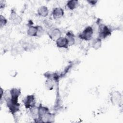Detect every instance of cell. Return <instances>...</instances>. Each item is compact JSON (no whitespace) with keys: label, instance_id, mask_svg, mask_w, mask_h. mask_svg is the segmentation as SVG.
I'll list each match as a JSON object with an SVG mask.
<instances>
[{"label":"cell","instance_id":"9a60e30c","mask_svg":"<svg viewBox=\"0 0 123 123\" xmlns=\"http://www.w3.org/2000/svg\"><path fill=\"white\" fill-rule=\"evenodd\" d=\"M66 39L68 42V46H71L74 44L75 42V38L74 34L71 32H68L66 34Z\"/></svg>","mask_w":123,"mask_h":123},{"label":"cell","instance_id":"6da1fadb","mask_svg":"<svg viewBox=\"0 0 123 123\" xmlns=\"http://www.w3.org/2000/svg\"><path fill=\"white\" fill-rule=\"evenodd\" d=\"M98 38L100 39H104L109 36L111 35V32L109 28L104 24H100L98 27Z\"/></svg>","mask_w":123,"mask_h":123},{"label":"cell","instance_id":"d6986e66","mask_svg":"<svg viewBox=\"0 0 123 123\" xmlns=\"http://www.w3.org/2000/svg\"><path fill=\"white\" fill-rule=\"evenodd\" d=\"M45 86L49 90H51L53 88L54 86V83L53 81V80L48 78L47 80L45 82Z\"/></svg>","mask_w":123,"mask_h":123},{"label":"cell","instance_id":"7c38bea8","mask_svg":"<svg viewBox=\"0 0 123 123\" xmlns=\"http://www.w3.org/2000/svg\"><path fill=\"white\" fill-rule=\"evenodd\" d=\"M37 13L39 16L46 17L49 14V10L45 6H41L37 10Z\"/></svg>","mask_w":123,"mask_h":123},{"label":"cell","instance_id":"4fadbf2b","mask_svg":"<svg viewBox=\"0 0 123 123\" xmlns=\"http://www.w3.org/2000/svg\"><path fill=\"white\" fill-rule=\"evenodd\" d=\"M37 30H38V26H32L31 25L29 27V28L27 30V33L28 36L31 37L37 36Z\"/></svg>","mask_w":123,"mask_h":123},{"label":"cell","instance_id":"e0dca14e","mask_svg":"<svg viewBox=\"0 0 123 123\" xmlns=\"http://www.w3.org/2000/svg\"><path fill=\"white\" fill-rule=\"evenodd\" d=\"M30 113L34 120L38 119V107L35 106L30 109Z\"/></svg>","mask_w":123,"mask_h":123},{"label":"cell","instance_id":"30bf717a","mask_svg":"<svg viewBox=\"0 0 123 123\" xmlns=\"http://www.w3.org/2000/svg\"><path fill=\"white\" fill-rule=\"evenodd\" d=\"M64 14L63 10L60 7L55 8L52 11V15L54 19H59Z\"/></svg>","mask_w":123,"mask_h":123},{"label":"cell","instance_id":"ac0fdd59","mask_svg":"<svg viewBox=\"0 0 123 123\" xmlns=\"http://www.w3.org/2000/svg\"><path fill=\"white\" fill-rule=\"evenodd\" d=\"M92 46L94 49H98L101 47V39L98 37L96 38L92 42Z\"/></svg>","mask_w":123,"mask_h":123},{"label":"cell","instance_id":"8992f818","mask_svg":"<svg viewBox=\"0 0 123 123\" xmlns=\"http://www.w3.org/2000/svg\"><path fill=\"white\" fill-rule=\"evenodd\" d=\"M7 102V105L9 108L10 111L14 114L19 110L20 104L19 103H14L12 102L10 100H8Z\"/></svg>","mask_w":123,"mask_h":123},{"label":"cell","instance_id":"5b68a950","mask_svg":"<svg viewBox=\"0 0 123 123\" xmlns=\"http://www.w3.org/2000/svg\"><path fill=\"white\" fill-rule=\"evenodd\" d=\"M11 98L10 100L14 103H18V97L21 94V90L19 88H13L10 90Z\"/></svg>","mask_w":123,"mask_h":123},{"label":"cell","instance_id":"44dd1931","mask_svg":"<svg viewBox=\"0 0 123 123\" xmlns=\"http://www.w3.org/2000/svg\"><path fill=\"white\" fill-rule=\"evenodd\" d=\"M44 32V30L43 28L40 26H38V30H37V36H41L43 35Z\"/></svg>","mask_w":123,"mask_h":123},{"label":"cell","instance_id":"7a4b0ae2","mask_svg":"<svg viewBox=\"0 0 123 123\" xmlns=\"http://www.w3.org/2000/svg\"><path fill=\"white\" fill-rule=\"evenodd\" d=\"M94 30L92 27L90 26H87L83 32L79 34V37L81 39L88 41L91 39Z\"/></svg>","mask_w":123,"mask_h":123},{"label":"cell","instance_id":"3957f363","mask_svg":"<svg viewBox=\"0 0 123 123\" xmlns=\"http://www.w3.org/2000/svg\"><path fill=\"white\" fill-rule=\"evenodd\" d=\"M25 106L27 109H31L35 106L36 99L34 95L27 96L23 100Z\"/></svg>","mask_w":123,"mask_h":123},{"label":"cell","instance_id":"7402d4cb","mask_svg":"<svg viewBox=\"0 0 123 123\" xmlns=\"http://www.w3.org/2000/svg\"><path fill=\"white\" fill-rule=\"evenodd\" d=\"M91 5H95L97 2V0H88L87 1Z\"/></svg>","mask_w":123,"mask_h":123},{"label":"cell","instance_id":"8fae6325","mask_svg":"<svg viewBox=\"0 0 123 123\" xmlns=\"http://www.w3.org/2000/svg\"><path fill=\"white\" fill-rule=\"evenodd\" d=\"M54 119V114L48 112L41 119V121L43 122H52Z\"/></svg>","mask_w":123,"mask_h":123},{"label":"cell","instance_id":"9c48e42d","mask_svg":"<svg viewBox=\"0 0 123 123\" xmlns=\"http://www.w3.org/2000/svg\"><path fill=\"white\" fill-rule=\"evenodd\" d=\"M10 19L13 23L15 25L19 24L22 21L21 17L16 13L14 10H11Z\"/></svg>","mask_w":123,"mask_h":123},{"label":"cell","instance_id":"ffe728a7","mask_svg":"<svg viewBox=\"0 0 123 123\" xmlns=\"http://www.w3.org/2000/svg\"><path fill=\"white\" fill-rule=\"evenodd\" d=\"M7 21L6 19L2 15H0V26L1 27H2L3 26H4L7 24Z\"/></svg>","mask_w":123,"mask_h":123},{"label":"cell","instance_id":"5bb4252c","mask_svg":"<svg viewBox=\"0 0 123 123\" xmlns=\"http://www.w3.org/2000/svg\"><path fill=\"white\" fill-rule=\"evenodd\" d=\"M38 116L39 118L38 119L41 120V118L48 112H49V109L46 107L40 105L38 107Z\"/></svg>","mask_w":123,"mask_h":123},{"label":"cell","instance_id":"ba28073f","mask_svg":"<svg viewBox=\"0 0 123 123\" xmlns=\"http://www.w3.org/2000/svg\"><path fill=\"white\" fill-rule=\"evenodd\" d=\"M56 43L57 47L60 48H67L68 46V42L66 37H59L56 41Z\"/></svg>","mask_w":123,"mask_h":123},{"label":"cell","instance_id":"52a82bcc","mask_svg":"<svg viewBox=\"0 0 123 123\" xmlns=\"http://www.w3.org/2000/svg\"><path fill=\"white\" fill-rule=\"evenodd\" d=\"M48 34L51 39L56 41L61 37V32L58 28H53L49 32Z\"/></svg>","mask_w":123,"mask_h":123},{"label":"cell","instance_id":"603a6c76","mask_svg":"<svg viewBox=\"0 0 123 123\" xmlns=\"http://www.w3.org/2000/svg\"><path fill=\"white\" fill-rule=\"evenodd\" d=\"M5 5V1H0V6L1 8H4Z\"/></svg>","mask_w":123,"mask_h":123},{"label":"cell","instance_id":"2e32d148","mask_svg":"<svg viewBox=\"0 0 123 123\" xmlns=\"http://www.w3.org/2000/svg\"><path fill=\"white\" fill-rule=\"evenodd\" d=\"M78 4V1L77 0H71L68 1L67 3V6L69 9L73 10L75 9L77 7Z\"/></svg>","mask_w":123,"mask_h":123},{"label":"cell","instance_id":"277c9868","mask_svg":"<svg viewBox=\"0 0 123 123\" xmlns=\"http://www.w3.org/2000/svg\"><path fill=\"white\" fill-rule=\"evenodd\" d=\"M111 100L112 103L114 105H119L122 102V95L117 91L112 92L111 96Z\"/></svg>","mask_w":123,"mask_h":123}]
</instances>
